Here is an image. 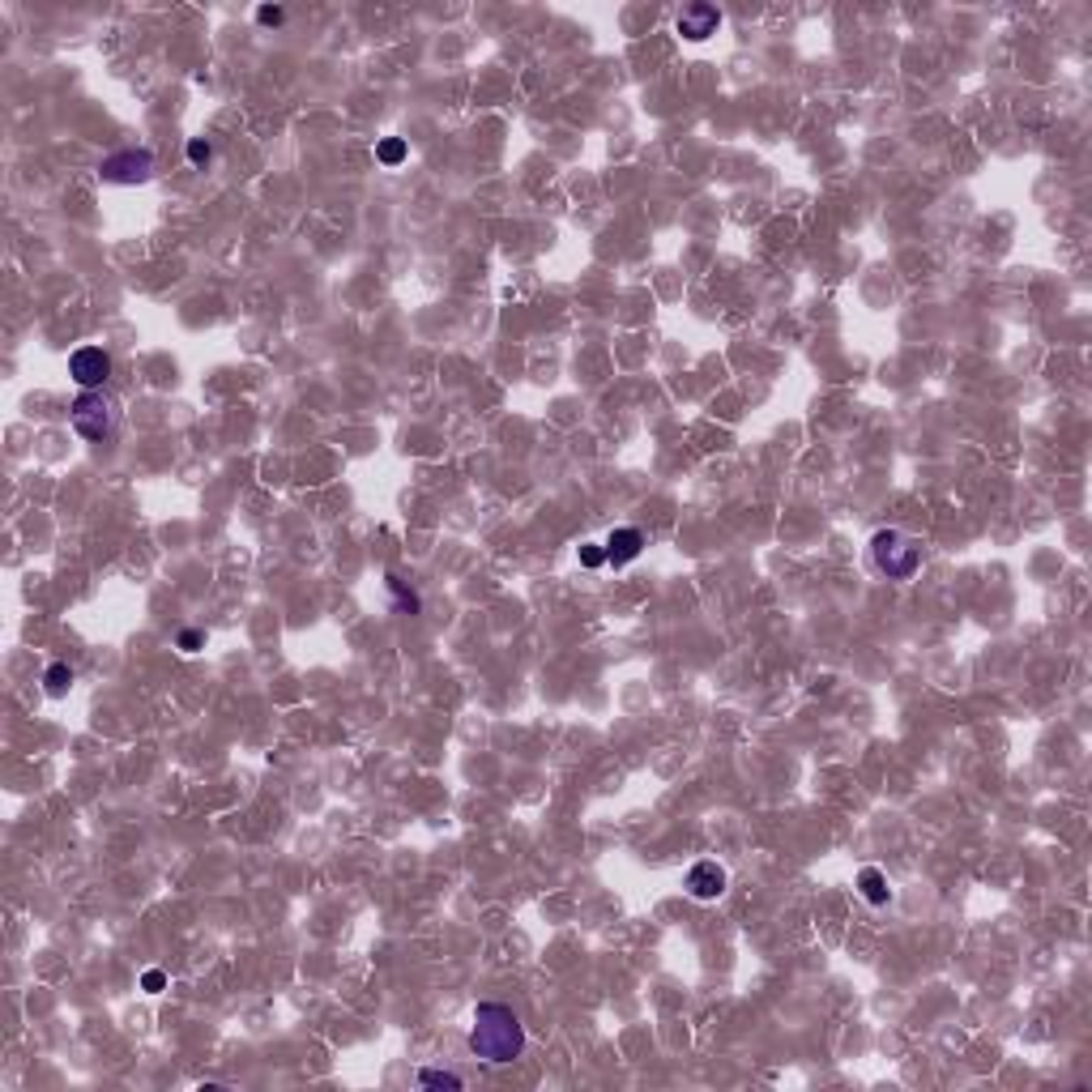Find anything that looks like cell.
<instances>
[{"label":"cell","mask_w":1092,"mask_h":1092,"mask_svg":"<svg viewBox=\"0 0 1092 1092\" xmlns=\"http://www.w3.org/2000/svg\"><path fill=\"white\" fill-rule=\"evenodd\" d=\"M469 1050H474V1058L496 1062V1067L521 1058V1050H525V1029H521L517 1012L504 1007V1003H478L474 1029H469Z\"/></svg>","instance_id":"cell-1"},{"label":"cell","mask_w":1092,"mask_h":1092,"mask_svg":"<svg viewBox=\"0 0 1092 1092\" xmlns=\"http://www.w3.org/2000/svg\"><path fill=\"white\" fill-rule=\"evenodd\" d=\"M870 555H875V568H880L888 581H909V576L922 568V546H917L913 538H905V533H896V529L875 533Z\"/></svg>","instance_id":"cell-2"},{"label":"cell","mask_w":1092,"mask_h":1092,"mask_svg":"<svg viewBox=\"0 0 1092 1092\" xmlns=\"http://www.w3.org/2000/svg\"><path fill=\"white\" fill-rule=\"evenodd\" d=\"M69 418H73V432L81 440H107L112 436V405L103 401V393H81L73 405H69Z\"/></svg>","instance_id":"cell-3"},{"label":"cell","mask_w":1092,"mask_h":1092,"mask_svg":"<svg viewBox=\"0 0 1092 1092\" xmlns=\"http://www.w3.org/2000/svg\"><path fill=\"white\" fill-rule=\"evenodd\" d=\"M154 176V154L149 149H120V154H107L98 167L103 184H145Z\"/></svg>","instance_id":"cell-4"},{"label":"cell","mask_w":1092,"mask_h":1092,"mask_svg":"<svg viewBox=\"0 0 1092 1092\" xmlns=\"http://www.w3.org/2000/svg\"><path fill=\"white\" fill-rule=\"evenodd\" d=\"M69 376L81 384V393H94L107 384V376H112V354L103 346H81L69 354Z\"/></svg>","instance_id":"cell-5"},{"label":"cell","mask_w":1092,"mask_h":1092,"mask_svg":"<svg viewBox=\"0 0 1092 1092\" xmlns=\"http://www.w3.org/2000/svg\"><path fill=\"white\" fill-rule=\"evenodd\" d=\"M717 26H721V13L713 5H688V9L679 13V34L692 39V43L717 34Z\"/></svg>","instance_id":"cell-6"},{"label":"cell","mask_w":1092,"mask_h":1092,"mask_svg":"<svg viewBox=\"0 0 1092 1092\" xmlns=\"http://www.w3.org/2000/svg\"><path fill=\"white\" fill-rule=\"evenodd\" d=\"M688 892L696 896V901H717V896L725 892V870L717 862H696L688 870Z\"/></svg>","instance_id":"cell-7"},{"label":"cell","mask_w":1092,"mask_h":1092,"mask_svg":"<svg viewBox=\"0 0 1092 1092\" xmlns=\"http://www.w3.org/2000/svg\"><path fill=\"white\" fill-rule=\"evenodd\" d=\"M640 551H645V538H640V529H615L610 538H606V560H610V564H632Z\"/></svg>","instance_id":"cell-8"},{"label":"cell","mask_w":1092,"mask_h":1092,"mask_svg":"<svg viewBox=\"0 0 1092 1092\" xmlns=\"http://www.w3.org/2000/svg\"><path fill=\"white\" fill-rule=\"evenodd\" d=\"M858 888H862V896H866L870 905H888V884H884V870L866 866V870L858 875Z\"/></svg>","instance_id":"cell-9"},{"label":"cell","mask_w":1092,"mask_h":1092,"mask_svg":"<svg viewBox=\"0 0 1092 1092\" xmlns=\"http://www.w3.org/2000/svg\"><path fill=\"white\" fill-rule=\"evenodd\" d=\"M384 581H389V593H393V602H397V610H401V615H418V610H423L418 593H414V589H405V581H401V576H384Z\"/></svg>","instance_id":"cell-10"},{"label":"cell","mask_w":1092,"mask_h":1092,"mask_svg":"<svg viewBox=\"0 0 1092 1092\" xmlns=\"http://www.w3.org/2000/svg\"><path fill=\"white\" fill-rule=\"evenodd\" d=\"M43 683H48V692H52V696H64V692H69V683H73V670L64 666V661H56V666H48Z\"/></svg>","instance_id":"cell-11"},{"label":"cell","mask_w":1092,"mask_h":1092,"mask_svg":"<svg viewBox=\"0 0 1092 1092\" xmlns=\"http://www.w3.org/2000/svg\"><path fill=\"white\" fill-rule=\"evenodd\" d=\"M376 158H380L384 167H397V162H405V141H401V137H384V141L376 145Z\"/></svg>","instance_id":"cell-12"},{"label":"cell","mask_w":1092,"mask_h":1092,"mask_svg":"<svg viewBox=\"0 0 1092 1092\" xmlns=\"http://www.w3.org/2000/svg\"><path fill=\"white\" fill-rule=\"evenodd\" d=\"M418 1084L423 1088H461L465 1080L457 1071H432V1067H427V1071H418Z\"/></svg>","instance_id":"cell-13"},{"label":"cell","mask_w":1092,"mask_h":1092,"mask_svg":"<svg viewBox=\"0 0 1092 1092\" xmlns=\"http://www.w3.org/2000/svg\"><path fill=\"white\" fill-rule=\"evenodd\" d=\"M209 158H213V145H209V141H201V137H197V141H188V162L205 167Z\"/></svg>","instance_id":"cell-14"},{"label":"cell","mask_w":1092,"mask_h":1092,"mask_svg":"<svg viewBox=\"0 0 1092 1092\" xmlns=\"http://www.w3.org/2000/svg\"><path fill=\"white\" fill-rule=\"evenodd\" d=\"M282 17L286 13L277 9V5H261V9H256V21H261V26H282Z\"/></svg>","instance_id":"cell-15"},{"label":"cell","mask_w":1092,"mask_h":1092,"mask_svg":"<svg viewBox=\"0 0 1092 1092\" xmlns=\"http://www.w3.org/2000/svg\"><path fill=\"white\" fill-rule=\"evenodd\" d=\"M581 564L585 568H602L606 564V551L602 546H581Z\"/></svg>","instance_id":"cell-16"},{"label":"cell","mask_w":1092,"mask_h":1092,"mask_svg":"<svg viewBox=\"0 0 1092 1092\" xmlns=\"http://www.w3.org/2000/svg\"><path fill=\"white\" fill-rule=\"evenodd\" d=\"M162 981H167V977H162V973H158V969H149V973H145V977H141V986H145V990H149V994H158V990H162Z\"/></svg>","instance_id":"cell-17"},{"label":"cell","mask_w":1092,"mask_h":1092,"mask_svg":"<svg viewBox=\"0 0 1092 1092\" xmlns=\"http://www.w3.org/2000/svg\"><path fill=\"white\" fill-rule=\"evenodd\" d=\"M197 645H201V632H184L180 636V649L184 653H197Z\"/></svg>","instance_id":"cell-18"}]
</instances>
